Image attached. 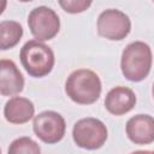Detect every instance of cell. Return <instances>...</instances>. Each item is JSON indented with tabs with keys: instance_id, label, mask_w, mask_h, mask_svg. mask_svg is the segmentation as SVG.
Masks as SVG:
<instances>
[{
	"instance_id": "obj_1",
	"label": "cell",
	"mask_w": 154,
	"mask_h": 154,
	"mask_svg": "<svg viewBox=\"0 0 154 154\" xmlns=\"http://www.w3.org/2000/svg\"><path fill=\"white\" fill-rule=\"evenodd\" d=\"M102 85L100 77L91 70L78 69L71 72L65 82L67 96L76 103L91 105L99 100Z\"/></svg>"
},
{
	"instance_id": "obj_2",
	"label": "cell",
	"mask_w": 154,
	"mask_h": 154,
	"mask_svg": "<svg viewBox=\"0 0 154 154\" xmlns=\"http://www.w3.org/2000/svg\"><path fill=\"white\" fill-rule=\"evenodd\" d=\"M152 63L150 47L142 41L131 42L122 53L120 67L123 76L131 82H141L149 75Z\"/></svg>"
},
{
	"instance_id": "obj_3",
	"label": "cell",
	"mask_w": 154,
	"mask_h": 154,
	"mask_svg": "<svg viewBox=\"0 0 154 154\" xmlns=\"http://www.w3.org/2000/svg\"><path fill=\"white\" fill-rule=\"evenodd\" d=\"M19 58L25 71L36 78L47 76L55 63L52 48L37 40L28 41L20 48Z\"/></svg>"
},
{
	"instance_id": "obj_4",
	"label": "cell",
	"mask_w": 154,
	"mask_h": 154,
	"mask_svg": "<svg viewBox=\"0 0 154 154\" xmlns=\"http://www.w3.org/2000/svg\"><path fill=\"white\" fill-rule=\"evenodd\" d=\"M108 132L106 125L96 118L87 117L77 120L73 125L72 137L75 143L88 150H95L101 148L106 140Z\"/></svg>"
},
{
	"instance_id": "obj_5",
	"label": "cell",
	"mask_w": 154,
	"mask_h": 154,
	"mask_svg": "<svg viewBox=\"0 0 154 154\" xmlns=\"http://www.w3.org/2000/svg\"><path fill=\"white\" fill-rule=\"evenodd\" d=\"M30 32L37 41H48L55 37L60 30V19L54 10L47 6H38L28 16Z\"/></svg>"
},
{
	"instance_id": "obj_6",
	"label": "cell",
	"mask_w": 154,
	"mask_h": 154,
	"mask_svg": "<svg viewBox=\"0 0 154 154\" xmlns=\"http://www.w3.org/2000/svg\"><path fill=\"white\" fill-rule=\"evenodd\" d=\"M35 135L45 143L54 144L63 140L66 130L64 117L55 111H45L38 113L32 122Z\"/></svg>"
},
{
	"instance_id": "obj_7",
	"label": "cell",
	"mask_w": 154,
	"mask_h": 154,
	"mask_svg": "<svg viewBox=\"0 0 154 154\" xmlns=\"http://www.w3.org/2000/svg\"><path fill=\"white\" fill-rule=\"evenodd\" d=\"M131 30L130 18L117 8H108L100 13L97 18V32L100 36L111 40L120 41L125 38Z\"/></svg>"
},
{
	"instance_id": "obj_8",
	"label": "cell",
	"mask_w": 154,
	"mask_h": 154,
	"mask_svg": "<svg viewBox=\"0 0 154 154\" xmlns=\"http://www.w3.org/2000/svg\"><path fill=\"white\" fill-rule=\"evenodd\" d=\"M125 131L135 144H149L154 142V118L149 114H136L128 120Z\"/></svg>"
},
{
	"instance_id": "obj_9",
	"label": "cell",
	"mask_w": 154,
	"mask_h": 154,
	"mask_svg": "<svg viewBox=\"0 0 154 154\" xmlns=\"http://www.w3.org/2000/svg\"><path fill=\"white\" fill-rule=\"evenodd\" d=\"M136 105V95L132 89L123 85L112 88L105 97V107L113 116H123Z\"/></svg>"
},
{
	"instance_id": "obj_10",
	"label": "cell",
	"mask_w": 154,
	"mask_h": 154,
	"mask_svg": "<svg viewBox=\"0 0 154 154\" xmlns=\"http://www.w3.org/2000/svg\"><path fill=\"white\" fill-rule=\"evenodd\" d=\"M24 78L17 65L8 59L0 60V93L2 96H12L23 90Z\"/></svg>"
},
{
	"instance_id": "obj_11",
	"label": "cell",
	"mask_w": 154,
	"mask_h": 154,
	"mask_svg": "<svg viewBox=\"0 0 154 154\" xmlns=\"http://www.w3.org/2000/svg\"><path fill=\"white\" fill-rule=\"evenodd\" d=\"M35 114L34 103L22 96L11 97L4 107V116L8 123L12 124H24L29 122Z\"/></svg>"
},
{
	"instance_id": "obj_12",
	"label": "cell",
	"mask_w": 154,
	"mask_h": 154,
	"mask_svg": "<svg viewBox=\"0 0 154 154\" xmlns=\"http://www.w3.org/2000/svg\"><path fill=\"white\" fill-rule=\"evenodd\" d=\"M23 36V28L16 20H2L0 23V48L2 51L13 48Z\"/></svg>"
},
{
	"instance_id": "obj_13",
	"label": "cell",
	"mask_w": 154,
	"mask_h": 154,
	"mask_svg": "<svg viewBox=\"0 0 154 154\" xmlns=\"http://www.w3.org/2000/svg\"><path fill=\"white\" fill-rule=\"evenodd\" d=\"M7 154H41V148L32 138L23 136L11 142Z\"/></svg>"
},
{
	"instance_id": "obj_14",
	"label": "cell",
	"mask_w": 154,
	"mask_h": 154,
	"mask_svg": "<svg viewBox=\"0 0 154 154\" xmlns=\"http://www.w3.org/2000/svg\"><path fill=\"white\" fill-rule=\"evenodd\" d=\"M59 5L67 13H81V12L85 11L91 5V1H87V0H60Z\"/></svg>"
},
{
	"instance_id": "obj_15",
	"label": "cell",
	"mask_w": 154,
	"mask_h": 154,
	"mask_svg": "<svg viewBox=\"0 0 154 154\" xmlns=\"http://www.w3.org/2000/svg\"><path fill=\"white\" fill-rule=\"evenodd\" d=\"M152 152L149 150H136V152H132L131 154H150Z\"/></svg>"
},
{
	"instance_id": "obj_16",
	"label": "cell",
	"mask_w": 154,
	"mask_h": 154,
	"mask_svg": "<svg viewBox=\"0 0 154 154\" xmlns=\"http://www.w3.org/2000/svg\"><path fill=\"white\" fill-rule=\"evenodd\" d=\"M152 93H153V96H154V84H153V89H152Z\"/></svg>"
},
{
	"instance_id": "obj_17",
	"label": "cell",
	"mask_w": 154,
	"mask_h": 154,
	"mask_svg": "<svg viewBox=\"0 0 154 154\" xmlns=\"http://www.w3.org/2000/svg\"><path fill=\"white\" fill-rule=\"evenodd\" d=\"M150 154H154V152H152V153H150Z\"/></svg>"
}]
</instances>
